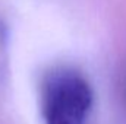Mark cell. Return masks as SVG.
<instances>
[{
  "label": "cell",
  "mask_w": 126,
  "mask_h": 124,
  "mask_svg": "<svg viewBox=\"0 0 126 124\" xmlns=\"http://www.w3.org/2000/svg\"><path fill=\"white\" fill-rule=\"evenodd\" d=\"M93 102V88L78 70L57 67L44 76L40 93L44 124H87Z\"/></svg>",
  "instance_id": "6da1fadb"
},
{
  "label": "cell",
  "mask_w": 126,
  "mask_h": 124,
  "mask_svg": "<svg viewBox=\"0 0 126 124\" xmlns=\"http://www.w3.org/2000/svg\"><path fill=\"white\" fill-rule=\"evenodd\" d=\"M125 96H126V85H125Z\"/></svg>",
  "instance_id": "7a4b0ae2"
}]
</instances>
